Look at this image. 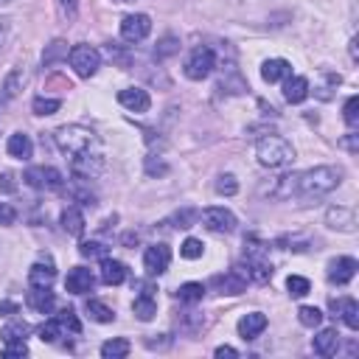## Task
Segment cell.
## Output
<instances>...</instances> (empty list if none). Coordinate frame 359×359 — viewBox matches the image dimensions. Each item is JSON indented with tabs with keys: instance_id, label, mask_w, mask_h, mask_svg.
Instances as JSON below:
<instances>
[{
	"instance_id": "cell-1",
	"label": "cell",
	"mask_w": 359,
	"mask_h": 359,
	"mask_svg": "<svg viewBox=\"0 0 359 359\" xmlns=\"http://www.w3.org/2000/svg\"><path fill=\"white\" fill-rule=\"evenodd\" d=\"M342 180V171L334 168V166H318V168H309V171H300V174H287L281 177V183L275 188V197L278 200H287V197H300V200H311V197H323L329 191H334Z\"/></svg>"
},
{
	"instance_id": "cell-2",
	"label": "cell",
	"mask_w": 359,
	"mask_h": 359,
	"mask_svg": "<svg viewBox=\"0 0 359 359\" xmlns=\"http://www.w3.org/2000/svg\"><path fill=\"white\" fill-rule=\"evenodd\" d=\"M255 155H258V163L269 166V168H281V166H289L295 160L292 144L287 138H281V135H264L255 146Z\"/></svg>"
},
{
	"instance_id": "cell-3",
	"label": "cell",
	"mask_w": 359,
	"mask_h": 359,
	"mask_svg": "<svg viewBox=\"0 0 359 359\" xmlns=\"http://www.w3.org/2000/svg\"><path fill=\"white\" fill-rule=\"evenodd\" d=\"M57 144H59L62 152H68L70 157H76V155L87 152L90 146L96 144V135H93V129L73 124V126H62V129H57Z\"/></svg>"
},
{
	"instance_id": "cell-4",
	"label": "cell",
	"mask_w": 359,
	"mask_h": 359,
	"mask_svg": "<svg viewBox=\"0 0 359 359\" xmlns=\"http://www.w3.org/2000/svg\"><path fill=\"white\" fill-rule=\"evenodd\" d=\"M23 180L31 188H37V191H59L62 183H65L62 171L51 168V166H31V168H26Z\"/></svg>"
},
{
	"instance_id": "cell-5",
	"label": "cell",
	"mask_w": 359,
	"mask_h": 359,
	"mask_svg": "<svg viewBox=\"0 0 359 359\" xmlns=\"http://www.w3.org/2000/svg\"><path fill=\"white\" fill-rule=\"evenodd\" d=\"M70 68L81 76V79H90L99 68H101V54L93 48V45H76L70 48Z\"/></svg>"
},
{
	"instance_id": "cell-6",
	"label": "cell",
	"mask_w": 359,
	"mask_h": 359,
	"mask_svg": "<svg viewBox=\"0 0 359 359\" xmlns=\"http://www.w3.org/2000/svg\"><path fill=\"white\" fill-rule=\"evenodd\" d=\"M213 68H216V57H213V51L208 48V45H200V48H194V51L188 54V59H186V76L194 79V81L208 79V76L213 73Z\"/></svg>"
},
{
	"instance_id": "cell-7",
	"label": "cell",
	"mask_w": 359,
	"mask_h": 359,
	"mask_svg": "<svg viewBox=\"0 0 359 359\" xmlns=\"http://www.w3.org/2000/svg\"><path fill=\"white\" fill-rule=\"evenodd\" d=\"M202 224L213 233H233L236 231V216L228 208H205L200 213Z\"/></svg>"
},
{
	"instance_id": "cell-8",
	"label": "cell",
	"mask_w": 359,
	"mask_h": 359,
	"mask_svg": "<svg viewBox=\"0 0 359 359\" xmlns=\"http://www.w3.org/2000/svg\"><path fill=\"white\" fill-rule=\"evenodd\" d=\"M149 31H152V20L146 14H126L121 20V37L126 42H141L149 37Z\"/></svg>"
},
{
	"instance_id": "cell-9",
	"label": "cell",
	"mask_w": 359,
	"mask_h": 359,
	"mask_svg": "<svg viewBox=\"0 0 359 359\" xmlns=\"http://www.w3.org/2000/svg\"><path fill=\"white\" fill-rule=\"evenodd\" d=\"M171 264V250L168 244H152L146 253H144V266L149 275H163Z\"/></svg>"
},
{
	"instance_id": "cell-10",
	"label": "cell",
	"mask_w": 359,
	"mask_h": 359,
	"mask_svg": "<svg viewBox=\"0 0 359 359\" xmlns=\"http://www.w3.org/2000/svg\"><path fill=\"white\" fill-rule=\"evenodd\" d=\"M356 269H359L356 258H351V255L334 258V261L329 264V281H331V284H337V287H345L348 281H353Z\"/></svg>"
},
{
	"instance_id": "cell-11",
	"label": "cell",
	"mask_w": 359,
	"mask_h": 359,
	"mask_svg": "<svg viewBox=\"0 0 359 359\" xmlns=\"http://www.w3.org/2000/svg\"><path fill=\"white\" fill-rule=\"evenodd\" d=\"M70 166H73V174H76L79 180H90V177L101 174V168H104V160H101V155H90V149H87V152L76 155Z\"/></svg>"
},
{
	"instance_id": "cell-12",
	"label": "cell",
	"mask_w": 359,
	"mask_h": 359,
	"mask_svg": "<svg viewBox=\"0 0 359 359\" xmlns=\"http://www.w3.org/2000/svg\"><path fill=\"white\" fill-rule=\"evenodd\" d=\"M57 278V269H54V261L51 255H42L37 264H31L28 269V284L31 287H51Z\"/></svg>"
},
{
	"instance_id": "cell-13",
	"label": "cell",
	"mask_w": 359,
	"mask_h": 359,
	"mask_svg": "<svg viewBox=\"0 0 359 359\" xmlns=\"http://www.w3.org/2000/svg\"><path fill=\"white\" fill-rule=\"evenodd\" d=\"M118 101H121L129 113H149V107H152L149 93H146V90H141V87L121 90V93H118Z\"/></svg>"
},
{
	"instance_id": "cell-14",
	"label": "cell",
	"mask_w": 359,
	"mask_h": 359,
	"mask_svg": "<svg viewBox=\"0 0 359 359\" xmlns=\"http://www.w3.org/2000/svg\"><path fill=\"white\" fill-rule=\"evenodd\" d=\"M26 303L37 311V314H51L57 306V298L51 292V287H31V292L26 295Z\"/></svg>"
},
{
	"instance_id": "cell-15",
	"label": "cell",
	"mask_w": 359,
	"mask_h": 359,
	"mask_svg": "<svg viewBox=\"0 0 359 359\" xmlns=\"http://www.w3.org/2000/svg\"><path fill=\"white\" fill-rule=\"evenodd\" d=\"M93 284H96L93 273H90V269H84V266H73L70 273H68V278H65V289H68L70 295H84V292L93 289Z\"/></svg>"
},
{
	"instance_id": "cell-16",
	"label": "cell",
	"mask_w": 359,
	"mask_h": 359,
	"mask_svg": "<svg viewBox=\"0 0 359 359\" xmlns=\"http://www.w3.org/2000/svg\"><path fill=\"white\" fill-rule=\"evenodd\" d=\"M331 311L334 318H342V323L356 331L359 329V303L353 298H342V300H331Z\"/></svg>"
},
{
	"instance_id": "cell-17",
	"label": "cell",
	"mask_w": 359,
	"mask_h": 359,
	"mask_svg": "<svg viewBox=\"0 0 359 359\" xmlns=\"http://www.w3.org/2000/svg\"><path fill=\"white\" fill-rule=\"evenodd\" d=\"M264 329H266V314H261V311H250L239 320L242 340H258L264 334Z\"/></svg>"
},
{
	"instance_id": "cell-18",
	"label": "cell",
	"mask_w": 359,
	"mask_h": 359,
	"mask_svg": "<svg viewBox=\"0 0 359 359\" xmlns=\"http://www.w3.org/2000/svg\"><path fill=\"white\" fill-rule=\"evenodd\" d=\"M213 287L222 292V295H242L247 289V278L242 273H236V269H231V273L224 275H216L213 278Z\"/></svg>"
},
{
	"instance_id": "cell-19",
	"label": "cell",
	"mask_w": 359,
	"mask_h": 359,
	"mask_svg": "<svg viewBox=\"0 0 359 359\" xmlns=\"http://www.w3.org/2000/svg\"><path fill=\"white\" fill-rule=\"evenodd\" d=\"M126 281V264L115 261V258H101V284L107 287H118Z\"/></svg>"
},
{
	"instance_id": "cell-20",
	"label": "cell",
	"mask_w": 359,
	"mask_h": 359,
	"mask_svg": "<svg viewBox=\"0 0 359 359\" xmlns=\"http://www.w3.org/2000/svg\"><path fill=\"white\" fill-rule=\"evenodd\" d=\"M311 348H314V353H320V356H334L337 348H340V334H337V329H323L318 337L311 340Z\"/></svg>"
},
{
	"instance_id": "cell-21",
	"label": "cell",
	"mask_w": 359,
	"mask_h": 359,
	"mask_svg": "<svg viewBox=\"0 0 359 359\" xmlns=\"http://www.w3.org/2000/svg\"><path fill=\"white\" fill-rule=\"evenodd\" d=\"M261 76H264V81H281V79H289L292 76V65L287 62V59H266L264 65H261Z\"/></svg>"
},
{
	"instance_id": "cell-22",
	"label": "cell",
	"mask_w": 359,
	"mask_h": 359,
	"mask_svg": "<svg viewBox=\"0 0 359 359\" xmlns=\"http://www.w3.org/2000/svg\"><path fill=\"white\" fill-rule=\"evenodd\" d=\"M132 311H135V318L138 320H152L155 314H157V300H155V295L146 289V292H141L138 298H135V303H132Z\"/></svg>"
},
{
	"instance_id": "cell-23",
	"label": "cell",
	"mask_w": 359,
	"mask_h": 359,
	"mask_svg": "<svg viewBox=\"0 0 359 359\" xmlns=\"http://www.w3.org/2000/svg\"><path fill=\"white\" fill-rule=\"evenodd\" d=\"M306 96H309V79H303V76H289L287 84H284V99H287L289 104H300Z\"/></svg>"
},
{
	"instance_id": "cell-24",
	"label": "cell",
	"mask_w": 359,
	"mask_h": 359,
	"mask_svg": "<svg viewBox=\"0 0 359 359\" xmlns=\"http://www.w3.org/2000/svg\"><path fill=\"white\" fill-rule=\"evenodd\" d=\"M6 152H9L12 157H17V160H28V157L34 155V144H31L28 135L14 132L12 138H9V144H6Z\"/></svg>"
},
{
	"instance_id": "cell-25",
	"label": "cell",
	"mask_w": 359,
	"mask_h": 359,
	"mask_svg": "<svg viewBox=\"0 0 359 359\" xmlns=\"http://www.w3.org/2000/svg\"><path fill=\"white\" fill-rule=\"evenodd\" d=\"M26 79H28V73L23 70V68H14L9 76H6V81H3V93H0V99H14L20 90H23V84H26Z\"/></svg>"
},
{
	"instance_id": "cell-26",
	"label": "cell",
	"mask_w": 359,
	"mask_h": 359,
	"mask_svg": "<svg viewBox=\"0 0 359 359\" xmlns=\"http://www.w3.org/2000/svg\"><path fill=\"white\" fill-rule=\"evenodd\" d=\"M329 228H340V231H353V224H356V219H353V211H348V208H331L329 211Z\"/></svg>"
},
{
	"instance_id": "cell-27",
	"label": "cell",
	"mask_w": 359,
	"mask_h": 359,
	"mask_svg": "<svg viewBox=\"0 0 359 359\" xmlns=\"http://www.w3.org/2000/svg\"><path fill=\"white\" fill-rule=\"evenodd\" d=\"M62 228L70 236H81L84 233V216H81L79 208H65L62 211Z\"/></svg>"
},
{
	"instance_id": "cell-28",
	"label": "cell",
	"mask_w": 359,
	"mask_h": 359,
	"mask_svg": "<svg viewBox=\"0 0 359 359\" xmlns=\"http://www.w3.org/2000/svg\"><path fill=\"white\" fill-rule=\"evenodd\" d=\"M84 311H87L96 323H113V320H115V311H113L110 306H104L101 300H87V303H84Z\"/></svg>"
},
{
	"instance_id": "cell-29",
	"label": "cell",
	"mask_w": 359,
	"mask_h": 359,
	"mask_svg": "<svg viewBox=\"0 0 359 359\" xmlns=\"http://www.w3.org/2000/svg\"><path fill=\"white\" fill-rule=\"evenodd\" d=\"M177 298H180V303H200V300L205 298V287L197 284V281L183 284V287L177 289Z\"/></svg>"
},
{
	"instance_id": "cell-30",
	"label": "cell",
	"mask_w": 359,
	"mask_h": 359,
	"mask_svg": "<svg viewBox=\"0 0 359 359\" xmlns=\"http://www.w3.org/2000/svg\"><path fill=\"white\" fill-rule=\"evenodd\" d=\"M298 320H300V326H306V329H318V326L323 323V311H320L318 306H300V309H298Z\"/></svg>"
},
{
	"instance_id": "cell-31",
	"label": "cell",
	"mask_w": 359,
	"mask_h": 359,
	"mask_svg": "<svg viewBox=\"0 0 359 359\" xmlns=\"http://www.w3.org/2000/svg\"><path fill=\"white\" fill-rule=\"evenodd\" d=\"M129 353V342L126 340H107L104 345H101V356L104 359H124Z\"/></svg>"
},
{
	"instance_id": "cell-32",
	"label": "cell",
	"mask_w": 359,
	"mask_h": 359,
	"mask_svg": "<svg viewBox=\"0 0 359 359\" xmlns=\"http://www.w3.org/2000/svg\"><path fill=\"white\" fill-rule=\"evenodd\" d=\"M57 323L62 326V331H70V334H81V323L76 318V311L73 309H62L59 314H54Z\"/></svg>"
},
{
	"instance_id": "cell-33",
	"label": "cell",
	"mask_w": 359,
	"mask_h": 359,
	"mask_svg": "<svg viewBox=\"0 0 359 359\" xmlns=\"http://www.w3.org/2000/svg\"><path fill=\"white\" fill-rule=\"evenodd\" d=\"M65 331H62V326L57 323V318H51V320H45L42 326H39V340L42 342H57V337H62Z\"/></svg>"
},
{
	"instance_id": "cell-34",
	"label": "cell",
	"mask_w": 359,
	"mask_h": 359,
	"mask_svg": "<svg viewBox=\"0 0 359 359\" xmlns=\"http://www.w3.org/2000/svg\"><path fill=\"white\" fill-rule=\"evenodd\" d=\"M287 289H289L292 298H306L309 289H311V284H309L306 278H300V275H289V278H287Z\"/></svg>"
},
{
	"instance_id": "cell-35",
	"label": "cell",
	"mask_w": 359,
	"mask_h": 359,
	"mask_svg": "<svg viewBox=\"0 0 359 359\" xmlns=\"http://www.w3.org/2000/svg\"><path fill=\"white\" fill-rule=\"evenodd\" d=\"M31 107H34L37 115H54V113L62 107V101H59V99H42V96H39V99H34Z\"/></svg>"
},
{
	"instance_id": "cell-36",
	"label": "cell",
	"mask_w": 359,
	"mask_h": 359,
	"mask_svg": "<svg viewBox=\"0 0 359 359\" xmlns=\"http://www.w3.org/2000/svg\"><path fill=\"white\" fill-rule=\"evenodd\" d=\"M216 191H219V194H224V197H233V194L239 191L236 177H233V174H222V177L216 180Z\"/></svg>"
},
{
	"instance_id": "cell-37",
	"label": "cell",
	"mask_w": 359,
	"mask_h": 359,
	"mask_svg": "<svg viewBox=\"0 0 359 359\" xmlns=\"http://www.w3.org/2000/svg\"><path fill=\"white\" fill-rule=\"evenodd\" d=\"M202 250H205V244H202L200 239H186V242H183V247H180V255L188 258V261H194V258H200V255H202Z\"/></svg>"
},
{
	"instance_id": "cell-38",
	"label": "cell",
	"mask_w": 359,
	"mask_h": 359,
	"mask_svg": "<svg viewBox=\"0 0 359 359\" xmlns=\"http://www.w3.org/2000/svg\"><path fill=\"white\" fill-rule=\"evenodd\" d=\"M79 253H81L84 258H107V247H104L101 242H81Z\"/></svg>"
},
{
	"instance_id": "cell-39",
	"label": "cell",
	"mask_w": 359,
	"mask_h": 359,
	"mask_svg": "<svg viewBox=\"0 0 359 359\" xmlns=\"http://www.w3.org/2000/svg\"><path fill=\"white\" fill-rule=\"evenodd\" d=\"M26 334H28V326L17 320V323H9L0 337H3V342H9V340H26Z\"/></svg>"
},
{
	"instance_id": "cell-40",
	"label": "cell",
	"mask_w": 359,
	"mask_h": 359,
	"mask_svg": "<svg viewBox=\"0 0 359 359\" xmlns=\"http://www.w3.org/2000/svg\"><path fill=\"white\" fill-rule=\"evenodd\" d=\"M345 124L348 126H356L359 124V96H351L345 101Z\"/></svg>"
},
{
	"instance_id": "cell-41",
	"label": "cell",
	"mask_w": 359,
	"mask_h": 359,
	"mask_svg": "<svg viewBox=\"0 0 359 359\" xmlns=\"http://www.w3.org/2000/svg\"><path fill=\"white\" fill-rule=\"evenodd\" d=\"M26 353H28V345H26V340H9V342H6V348H3V356H6V359L26 356Z\"/></svg>"
},
{
	"instance_id": "cell-42",
	"label": "cell",
	"mask_w": 359,
	"mask_h": 359,
	"mask_svg": "<svg viewBox=\"0 0 359 359\" xmlns=\"http://www.w3.org/2000/svg\"><path fill=\"white\" fill-rule=\"evenodd\" d=\"M65 54H68V45H65L62 39H57V42L51 45V51L42 54V62H45V65H54V62H57L59 57H65Z\"/></svg>"
},
{
	"instance_id": "cell-43",
	"label": "cell",
	"mask_w": 359,
	"mask_h": 359,
	"mask_svg": "<svg viewBox=\"0 0 359 359\" xmlns=\"http://www.w3.org/2000/svg\"><path fill=\"white\" fill-rule=\"evenodd\" d=\"M14 191H17L14 174H12V171H3V174H0V194H14Z\"/></svg>"
},
{
	"instance_id": "cell-44",
	"label": "cell",
	"mask_w": 359,
	"mask_h": 359,
	"mask_svg": "<svg viewBox=\"0 0 359 359\" xmlns=\"http://www.w3.org/2000/svg\"><path fill=\"white\" fill-rule=\"evenodd\" d=\"M14 219H17L14 208L9 202H0V224H14Z\"/></svg>"
},
{
	"instance_id": "cell-45",
	"label": "cell",
	"mask_w": 359,
	"mask_h": 359,
	"mask_svg": "<svg viewBox=\"0 0 359 359\" xmlns=\"http://www.w3.org/2000/svg\"><path fill=\"white\" fill-rule=\"evenodd\" d=\"M177 51V39L174 37H166L163 42H160V48H157V57H168V54H174Z\"/></svg>"
},
{
	"instance_id": "cell-46",
	"label": "cell",
	"mask_w": 359,
	"mask_h": 359,
	"mask_svg": "<svg viewBox=\"0 0 359 359\" xmlns=\"http://www.w3.org/2000/svg\"><path fill=\"white\" fill-rule=\"evenodd\" d=\"M59 9H62L65 17H73L76 9H79V0H59Z\"/></svg>"
},
{
	"instance_id": "cell-47",
	"label": "cell",
	"mask_w": 359,
	"mask_h": 359,
	"mask_svg": "<svg viewBox=\"0 0 359 359\" xmlns=\"http://www.w3.org/2000/svg\"><path fill=\"white\" fill-rule=\"evenodd\" d=\"M17 311H20L17 303H12V300H0V314H17Z\"/></svg>"
},
{
	"instance_id": "cell-48",
	"label": "cell",
	"mask_w": 359,
	"mask_h": 359,
	"mask_svg": "<svg viewBox=\"0 0 359 359\" xmlns=\"http://www.w3.org/2000/svg\"><path fill=\"white\" fill-rule=\"evenodd\" d=\"M216 356H239V351L231 348V345H219V348H216Z\"/></svg>"
},
{
	"instance_id": "cell-49",
	"label": "cell",
	"mask_w": 359,
	"mask_h": 359,
	"mask_svg": "<svg viewBox=\"0 0 359 359\" xmlns=\"http://www.w3.org/2000/svg\"><path fill=\"white\" fill-rule=\"evenodd\" d=\"M6 37H9V20H0V48H3Z\"/></svg>"
},
{
	"instance_id": "cell-50",
	"label": "cell",
	"mask_w": 359,
	"mask_h": 359,
	"mask_svg": "<svg viewBox=\"0 0 359 359\" xmlns=\"http://www.w3.org/2000/svg\"><path fill=\"white\" fill-rule=\"evenodd\" d=\"M121 3H129V0H121Z\"/></svg>"
}]
</instances>
